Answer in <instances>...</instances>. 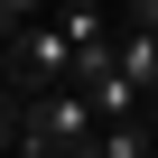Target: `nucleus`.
I'll list each match as a JSON object with an SVG mask.
<instances>
[{
    "label": "nucleus",
    "instance_id": "f257e3e1",
    "mask_svg": "<svg viewBox=\"0 0 158 158\" xmlns=\"http://www.w3.org/2000/svg\"><path fill=\"white\" fill-rule=\"evenodd\" d=\"M93 102L74 93V84H47V93H19V149L10 158H65L74 139H93Z\"/></svg>",
    "mask_w": 158,
    "mask_h": 158
}]
</instances>
